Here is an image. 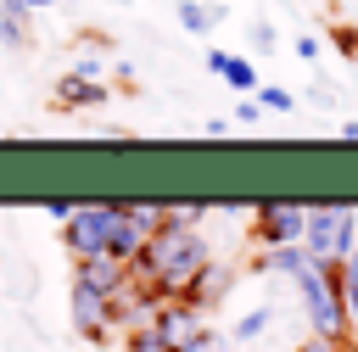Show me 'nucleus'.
I'll return each mask as SVG.
<instances>
[{
	"label": "nucleus",
	"mask_w": 358,
	"mask_h": 352,
	"mask_svg": "<svg viewBox=\"0 0 358 352\" xmlns=\"http://www.w3.org/2000/svg\"><path fill=\"white\" fill-rule=\"evenodd\" d=\"M207 263H213V251H207L201 229L162 223V229L140 246V257L129 263V274H134V279H145L157 302H179V296L190 291V279H196Z\"/></svg>",
	"instance_id": "f257e3e1"
},
{
	"label": "nucleus",
	"mask_w": 358,
	"mask_h": 352,
	"mask_svg": "<svg viewBox=\"0 0 358 352\" xmlns=\"http://www.w3.org/2000/svg\"><path fill=\"white\" fill-rule=\"evenodd\" d=\"M296 291H302V313L313 324V341H336V346H358L352 335V318H347V302H341V263H308L296 274Z\"/></svg>",
	"instance_id": "f03ea898"
},
{
	"label": "nucleus",
	"mask_w": 358,
	"mask_h": 352,
	"mask_svg": "<svg viewBox=\"0 0 358 352\" xmlns=\"http://www.w3.org/2000/svg\"><path fill=\"white\" fill-rule=\"evenodd\" d=\"M352 235H358V207L347 201H324V207H308V223H302V251L313 263H341L352 251Z\"/></svg>",
	"instance_id": "7ed1b4c3"
},
{
	"label": "nucleus",
	"mask_w": 358,
	"mask_h": 352,
	"mask_svg": "<svg viewBox=\"0 0 358 352\" xmlns=\"http://www.w3.org/2000/svg\"><path fill=\"white\" fill-rule=\"evenodd\" d=\"M112 218H117V201H90V207H73V212L62 218V246H67V257H73V263L106 257Z\"/></svg>",
	"instance_id": "20e7f679"
},
{
	"label": "nucleus",
	"mask_w": 358,
	"mask_h": 352,
	"mask_svg": "<svg viewBox=\"0 0 358 352\" xmlns=\"http://www.w3.org/2000/svg\"><path fill=\"white\" fill-rule=\"evenodd\" d=\"M162 229V201H117V218H112V240H106V257L117 263H134L140 246Z\"/></svg>",
	"instance_id": "39448f33"
},
{
	"label": "nucleus",
	"mask_w": 358,
	"mask_h": 352,
	"mask_svg": "<svg viewBox=\"0 0 358 352\" xmlns=\"http://www.w3.org/2000/svg\"><path fill=\"white\" fill-rule=\"evenodd\" d=\"M308 223V201H263L252 207V240L257 246H296Z\"/></svg>",
	"instance_id": "423d86ee"
},
{
	"label": "nucleus",
	"mask_w": 358,
	"mask_h": 352,
	"mask_svg": "<svg viewBox=\"0 0 358 352\" xmlns=\"http://www.w3.org/2000/svg\"><path fill=\"white\" fill-rule=\"evenodd\" d=\"M145 324L157 330V341H162L168 352H185V346H190V341L207 330V313H196L190 302H157Z\"/></svg>",
	"instance_id": "0eeeda50"
},
{
	"label": "nucleus",
	"mask_w": 358,
	"mask_h": 352,
	"mask_svg": "<svg viewBox=\"0 0 358 352\" xmlns=\"http://www.w3.org/2000/svg\"><path fill=\"white\" fill-rule=\"evenodd\" d=\"M73 330H78L90 346H106V335H112L106 291H95V285H84V279H73Z\"/></svg>",
	"instance_id": "6e6552de"
},
{
	"label": "nucleus",
	"mask_w": 358,
	"mask_h": 352,
	"mask_svg": "<svg viewBox=\"0 0 358 352\" xmlns=\"http://www.w3.org/2000/svg\"><path fill=\"white\" fill-rule=\"evenodd\" d=\"M112 89L101 84V78H78V73H62L56 78V95H50V106L56 112H84V106H101Z\"/></svg>",
	"instance_id": "1a4fd4ad"
},
{
	"label": "nucleus",
	"mask_w": 358,
	"mask_h": 352,
	"mask_svg": "<svg viewBox=\"0 0 358 352\" xmlns=\"http://www.w3.org/2000/svg\"><path fill=\"white\" fill-rule=\"evenodd\" d=\"M207 73H218L229 89H241V95H252L257 89V67L246 61V56H229V50H207Z\"/></svg>",
	"instance_id": "9d476101"
},
{
	"label": "nucleus",
	"mask_w": 358,
	"mask_h": 352,
	"mask_svg": "<svg viewBox=\"0 0 358 352\" xmlns=\"http://www.w3.org/2000/svg\"><path fill=\"white\" fill-rule=\"evenodd\" d=\"M229 279H235V274H229V268H218V263H207V268H201V274H196V279H190V291H185V296H179V302H190V307H196V313H207V307H213V302H218V296H224V291H229Z\"/></svg>",
	"instance_id": "9b49d317"
},
{
	"label": "nucleus",
	"mask_w": 358,
	"mask_h": 352,
	"mask_svg": "<svg viewBox=\"0 0 358 352\" xmlns=\"http://www.w3.org/2000/svg\"><path fill=\"white\" fill-rule=\"evenodd\" d=\"M308 263H313V257L302 251V240H296V246H263V257H257L263 274H291V279H296Z\"/></svg>",
	"instance_id": "f8f14e48"
},
{
	"label": "nucleus",
	"mask_w": 358,
	"mask_h": 352,
	"mask_svg": "<svg viewBox=\"0 0 358 352\" xmlns=\"http://www.w3.org/2000/svg\"><path fill=\"white\" fill-rule=\"evenodd\" d=\"M341 302H347V318L358 330V235H352V251L341 257Z\"/></svg>",
	"instance_id": "ddd939ff"
},
{
	"label": "nucleus",
	"mask_w": 358,
	"mask_h": 352,
	"mask_svg": "<svg viewBox=\"0 0 358 352\" xmlns=\"http://www.w3.org/2000/svg\"><path fill=\"white\" fill-rule=\"evenodd\" d=\"M218 17H224L218 6H201V0H179V28H190V34H207Z\"/></svg>",
	"instance_id": "4468645a"
},
{
	"label": "nucleus",
	"mask_w": 358,
	"mask_h": 352,
	"mask_svg": "<svg viewBox=\"0 0 358 352\" xmlns=\"http://www.w3.org/2000/svg\"><path fill=\"white\" fill-rule=\"evenodd\" d=\"M123 352H168V346H162V341H157V330L140 318V324H129V330H123Z\"/></svg>",
	"instance_id": "2eb2a0df"
},
{
	"label": "nucleus",
	"mask_w": 358,
	"mask_h": 352,
	"mask_svg": "<svg viewBox=\"0 0 358 352\" xmlns=\"http://www.w3.org/2000/svg\"><path fill=\"white\" fill-rule=\"evenodd\" d=\"M252 95H257V106H268V112H291V106H296V95L280 89V84H257Z\"/></svg>",
	"instance_id": "dca6fc26"
},
{
	"label": "nucleus",
	"mask_w": 358,
	"mask_h": 352,
	"mask_svg": "<svg viewBox=\"0 0 358 352\" xmlns=\"http://www.w3.org/2000/svg\"><path fill=\"white\" fill-rule=\"evenodd\" d=\"M268 324H274V307H252V313L235 324V341H252V335H263Z\"/></svg>",
	"instance_id": "f3484780"
},
{
	"label": "nucleus",
	"mask_w": 358,
	"mask_h": 352,
	"mask_svg": "<svg viewBox=\"0 0 358 352\" xmlns=\"http://www.w3.org/2000/svg\"><path fill=\"white\" fill-rule=\"evenodd\" d=\"M185 352H229V341H224V335H213V330H201V335H196Z\"/></svg>",
	"instance_id": "a211bd4d"
},
{
	"label": "nucleus",
	"mask_w": 358,
	"mask_h": 352,
	"mask_svg": "<svg viewBox=\"0 0 358 352\" xmlns=\"http://www.w3.org/2000/svg\"><path fill=\"white\" fill-rule=\"evenodd\" d=\"M252 45H257V50H274V28L257 22V28H252Z\"/></svg>",
	"instance_id": "6ab92c4d"
},
{
	"label": "nucleus",
	"mask_w": 358,
	"mask_h": 352,
	"mask_svg": "<svg viewBox=\"0 0 358 352\" xmlns=\"http://www.w3.org/2000/svg\"><path fill=\"white\" fill-rule=\"evenodd\" d=\"M296 56H302V61H313V56H319V39H313V34H302V39H296Z\"/></svg>",
	"instance_id": "aec40b11"
},
{
	"label": "nucleus",
	"mask_w": 358,
	"mask_h": 352,
	"mask_svg": "<svg viewBox=\"0 0 358 352\" xmlns=\"http://www.w3.org/2000/svg\"><path fill=\"white\" fill-rule=\"evenodd\" d=\"M235 117H241V123H257V117H263V106H257V101H241V106H235Z\"/></svg>",
	"instance_id": "412c9836"
},
{
	"label": "nucleus",
	"mask_w": 358,
	"mask_h": 352,
	"mask_svg": "<svg viewBox=\"0 0 358 352\" xmlns=\"http://www.w3.org/2000/svg\"><path fill=\"white\" fill-rule=\"evenodd\" d=\"M296 352H352V346H336V341H302Z\"/></svg>",
	"instance_id": "4be33fe9"
},
{
	"label": "nucleus",
	"mask_w": 358,
	"mask_h": 352,
	"mask_svg": "<svg viewBox=\"0 0 358 352\" xmlns=\"http://www.w3.org/2000/svg\"><path fill=\"white\" fill-rule=\"evenodd\" d=\"M341 140H358V117H347V123H341Z\"/></svg>",
	"instance_id": "5701e85b"
},
{
	"label": "nucleus",
	"mask_w": 358,
	"mask_h": 352,
	"mask_svg": "<svg viewBox=\"0 0 358 352\" xmlns=\"http://www.w3.org/2000/svg\"><path fill=\"white\" fill-rule=\"evenodd\" d=\"M22 6H56V0H22Z\"/></svg>",
	"instance_id": "b1692460"
},
{
	"label": "nucleus",
	"mask_w": 358,
	"mask_h": 352,
	"mask_svg": "<svg viewBox=\"0 0 358 352\" xmlns=\"http://www.w3.org/2000/svg\"><path fill=\"white\" fill-rule=\"evenodd\" d=\"M0 17H6V0H0Z\"/></svg>",
	"instance_id": "393cba45"
}]
</instances>
